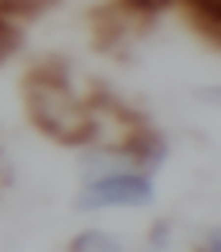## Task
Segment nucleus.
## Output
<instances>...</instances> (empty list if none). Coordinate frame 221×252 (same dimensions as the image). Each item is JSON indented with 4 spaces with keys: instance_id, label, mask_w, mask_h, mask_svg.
<instances>
[{
    "instance_id": "1",
    "label": "nucleus",
    "mask_w": 221,
    "mask_h": 252,
    "mask_svg": "<svg viewBox=\"0 0 221 252\" xmlns=\"http://www.w3.org/2000/svg\"><path fill=\"white\" fill-rule=\"evenodd\" d=\"M27 107L31 119L57 142H88L95 134V115L88 103H80L65 73H54L50 65H34L27 77Z\"/></svg>"
},
{
    "instance_id": "2",
    "label": "nucleus",
    "mask_w": 221,
    "mask_h": 252,
    "mask_svg": "<svg viewBox=\"0 0 221 252\" xmlns=\"http://www.w3.org/2000/svg\"><path fill=\"white\" fill-rule=\"evenodd\" d=\"M153 16H157V0H114L107 8H99V16H95L99 46H110V42L141 34L153 23Z\"/></svg>"
},
{
    "instance_id": "3",
    "label": "nucleus",
    "mask_w": 221,
    "mask_h": 252,
    "mask_svg": "<svg viewBox=\"0 0 221 252\" xmlns=\"http://www.w3.org/2000/svg\"><path fill=\"white\" fill-rule=\"evenodd\" d=\"M153 203V184L145 176H110V180H95L84 188V195L77 199L80 210H99V206H145Z\"/></svg>"
},
{
    "instance_id": "4",
    "label": "nucleus",
    "mask_w": 221,
    "mask_h": 252,
    "mask_svg": "<svg viewBox=\"0 0 221 252\" xmlns=\"http://www.w3.org/2000/svg\"><path fill=\"white\" fill-rule=\"evenodd\" d=\"M134 160H138V157H134V153H126V149L88 153V157H84V176H88V184H95V180H110V176H126Z\"/></svg>"
},
{
    "instance_id": "5",
    "label": "nucleus",
    "mask_w": 221,
    "mask_h": 252,
    "mask_svg": "<svg viewBox=\"0 0 221 252\" xmlns=\"http://www.w3.org/2000/svg\"><path fill=\"white\" fill-rule=\"evenodd\" d=\"M73 252H122V245L110 233H99V229H88L73 241Z\"/></svg>"
},
{
    "instance_id": "6",
    "label": "nucleus",
    "mask_w": 221,
    "mask_h": 252,
    "mask_svg": "<svg viewBox=\"0 0 221 252\" xmlns=\"http://www.w3.org/2000/svg\"><path fill=\"white\" fill-rule=\"evenodd\" d=\"M16 46H19V27L12 23V19L0 16V58H4V54H12Z\"/></svg>"
},
{
    "instance_id": "7",
    "label": "nucleus",
    "mask_w": 221,
    "mask_h": 252,
    "mask_svg": "<svg viewBox=\"0 0 221 252\" xmlns=\"http://www.w3.org/2000/svg\"><path fill=\"white\" fill-rule=\"evenodd\" d=\"M202 252H221V229H214V233L206 237V249Z\"/></svg>"
},
{
    "instance_id": "8",
    "label": "nucleus",
    "mask_w": 221,
    "mask_h": 252,
    "mask_svg": "<svg viewBox=\"0 0 221 252\" xmlns=\"http://www.w3.org/2000/svg\"><path fill=\"white\" fill-rule=\"evenodd\" d=\"M198 95H202V99H210V103H218V107H221V88H202V92H198Z\"/></svg>"
}]
</instances>
